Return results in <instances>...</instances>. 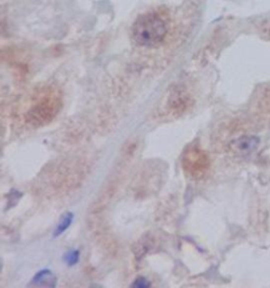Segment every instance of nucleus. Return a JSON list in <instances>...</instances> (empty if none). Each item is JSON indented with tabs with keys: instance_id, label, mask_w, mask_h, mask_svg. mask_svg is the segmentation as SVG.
Returning <instances> with one entry per match:
<instances>
[{
	"instance_id": "1",
	"label": "nucleus",
	"mask_w": 270,
	"mask_h": 288,
	"mask_svg": "<svg viewBox=\"0 0 270 288\" xmlns=\"http://www.w3.org/2000/svg\"><path fill=\"white\" fill-rule=\"evenodd\" d=\"M168 28L159 15L148 13L140 15L132 26L131 36L135 44L151 48L160 44L166 37Z\"/></svg>"
},
{
	"instance_id": "2",
	"label": "nucleus",
	"mask_w": 270,
	"mask_h": 288,
	"mask_svg": "<svg viewBox=\"0 0 270 288\" xmlns=\"http://www.w3.org/2000/svg\"><path fill=\"white\" fill-rule=\"evenodd\" d=\"M54 96H46L29 111L28 120L32 125L40 126L50 122L57 113L59 103Z\"/></svg>"
},
{
	"instance_id": "3",
	"label": "nucleus",
	"mask_w": 270,
	"mask_h": 288,
	"mask_svg": "<svg viewBox=\"0 0 270 288\" xmlns=\"http://www.w3.org/2000/svg\"><path fill=\"white\" fill-rule=\"evenodd\" d=\"M208 166V159L205 153L198 148L187 151L184 157V167L192 176L197 177L205 172Z\"/></svg>"
},
{
	"instance_id": "4",
	"label": "nucleus",
	"mask_w": 270,
	"mask_h": 288,
	"mask_svg": "<svg viewBox=\"0 0 270 288\" xmlns=\"http://www.w3.org/2000/svg\"><path fill=\"white\" fill-rule=\"evenodd\" d=\"M260 137L256 135H243L232 140L230 149L237 155H248L258 149Z\"/></svg>"
},
{
	"instance_id": "5",
	"label": "nucleus",
	"mask_w": 270,
	"mask_h": 288,
	"mask_svg": "<svg viewBox=\"0 0 270 288\" xmlns=\"http://www.w3.org/2000/svg\"><path fill=\"white\" fill-rule=\"evenodd\" d=\"M32 284L42 287H54L56 285V278L50 270L46 269L37 273L33 278Z\"/></svg>"
},
{
	"instance_id": "6",
	"label": "nucleus",
	"mask_w": 270,
	"mask_h": 288,
	"mask_svg": "<svg viewBox=\"0 0 270 288\" xmlns=\"http://www.w3.org/2000/svg\"><path fill=\"white\" fill-rule=\"evenodd\" d=\"M72 221H73V214L71 212L66 213L65 216L61 219V221H59V223L55 229L54 235L58 236V235H61L64 231H66L67 229L70 227Z\"/></svg>"
},
{
	"instance_id": "7",
	"label": "nucleus",
	"mask_w": 270,
	"mask_h": 288,
	"mask_svg": "<svg viewBox=\"0 0 270 288\" xmlns=\"http://www.w3.org/2000/svg\"><path fill=\"white\" fill-rule=\"evenodd\" d=\"M78 260H79V253L76 250L71 251V253L67 254V256H66V261L69 265L76 264L78 262Z\"/></svg>"
},
{
	"instance_id": "8",
	"label": "nucleus",
	"mask_w": 270,
	"mask_h": 288,
	"mask_svg": "<svg viewBox=\"0 0 270 288\" xmlns=\"http://www.w3.org/2000/svg\"><path fill=\"white\" fill-rule=\"evenodd\" d=\"M132 286H135V287H148L149 282L145 278H138V279H136V281H134V283L132 284Z\"/></svg>"
}]
</instances>
